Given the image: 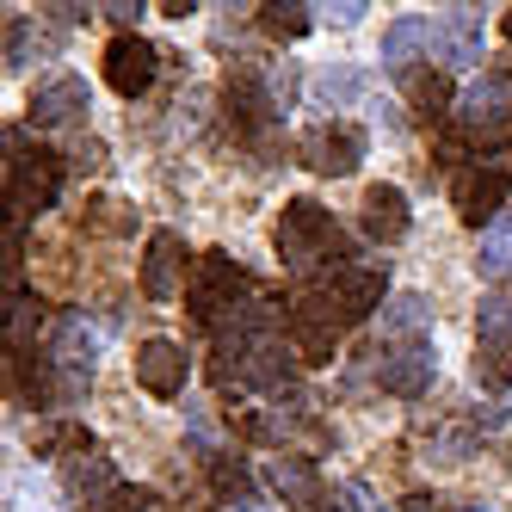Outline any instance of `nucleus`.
<instances>
[{
    "label": "nucleus",
    "mask_w": 512,
    "mask_h": 512,
    "mask_svg": "<svg viewBox=\"0 0 512 512\" xmlns=\"http://www.w3.org/2000/svg\"><path fill=\"white\" fill-rule=\"evenodd\" d=\"M426 327H432V309L426 297H395L383 309V340L401 352V346H426Z\"/></svg>",
    "instance_id": "obj_20"
},
{
    "label": "nucleus",
    "mask_w": 512,
    "mask_h": 512,
    "mask_svg": "<svg viewBox=\"0 0 512 512\" xmlns=\"http://www.w3.org/2000/svg\"><path fill=\"white\" fill-rule=\"evenodd\" d=\"M327 19H334V25H358L364 13H371V7H364V0H340V7H321Z\"/></svg>",
    "instance_id": "obj_32"
},
{
    "label": "nucleus",
    "mask_w": 512,
    "mask_h": 512,
    "mask_svg": "<svg viewBox=\"0 0 512 512\" xmlns=\"http://www.w3.org/2000/svg\"><path fill=\"white\" fill-rule=\"evenodd\" d=\"M99 512H155V488H118Z\"/></svg>",
    "instance_id": "obj_30"
},
{
    "label": "nucleus",
    "mask_w": 512,
    "mask_h": 512,
    "mask_svg": "<svg viewBox=\"0 0 512 512\" xmlns=\"http://www.w3.org/2000/svg\"><path fill=\"white\" fill-rule=\"evenodd\" d=\"M475 266L488 278H512V210L500 216L494 229H482V247H475Z\"/></svg>",
    "instance_id": "obj_23"
},
{
    "label": "nucleus",
    "mask_w": 512,
    "mask_h": 512,
    "mask_svg": "<svg viewBox=\"0 0 512 512\" xmlns=\"http://www.w3.org/2000/svg\"><path fill=\"white\" fill-rule=\"evenodd\" d=\"M290 346H297V358L309 364H327L340 346V315L334 303H327V290H309V297L290 309Z\"/></svg>",
    "instance_id": "obj_8"
},
{
    "label": "nucleus",
    "mask_w": 512,
    "mask_h": 512,
    "mask_svg": "<svg viewBox=\"0 0 512 512\" xmlns=\"http://www.w3.org/2000/svg\"><path fill=\"white\" fill-rule=\"evenodd\" d=\"M260 25L272 31V38H303V31L315 25V7H303V0H266Z\"/></svg>",
    "instance_id": "obj_25"
},
{
    "label": "nucleus",
    "mask_w": 512,
    "mask_h": 512,
    "mask_svg": "<svg viewBox=\"0 0 512 512\" xmlns=\"http://www.w3.org/2000/svg\"><path fill=\"white\" fill-rule=\"evenodd\" d=\"M377 383H383L389 395H401V401L426 395V389H432V346H401V352H389V358L377 364Z\"/></svg>",
    "instance_id": "obj_16"
},
{
    "label": "nucleus",
    "mask_w": 512,
    "mask_h": 512,
    "mask_svg": "<svg viewBox=\"0 0 512 512\" xmlns=\"http://www.w3.org/2000/svg\"><path fill=\"white\" fill-rule=\"evenodd\" d=\"M278 253L290 266H321V260H346V241L334 210H321L315 198H290L278 216Z\"/></svg>",
    "instance_id": "obj_2"
},
{
    "label": "nucleus",
    "mask_w": 512,
    "mask_h": 512,
    "mask_svg": "<svg viewBox=\"0 0 512 512\" xmlns=\"http://www.w3.org/2000/svg\"><path fill=\"white\" fill-rule=\"evenodd\" d=\"M87 112H93V99H87V81H81V75L44 81L38 93H31V105H25L31 130H68V124H81Z\"/></svg>",
    "instance_id": "obj_9"
},
{
    "label": "nucleus",
    "mask_w": 512,
    "mask_h": 512,
    "mask_svg": "<svg viewBox=\"0 0 512 512\" xmlns=\"http://www.w3.org/2000/svg\"><path fill=\"white\" fill-rule=\"evenodd\" d=\"M463 512H494V506H463Z\"/></svg>",
    "instance_id": "obj_36"
},
{
    "label": "nucleus",
    "mask_w": 512,
    "mask_h": 512,
    "mask_svg": "<svg viewBox=\"0 0 512 512\" xmlns=\"http://www.w3.org/2000/svg\"><path fill=\"white\" fill-rule=\"evenodd\" d=\"M105 19H112V25H136L142 19V7H130V0H105V7H99Z\"/></svg>",
    "instance_id": "obj_33"
},
{
    "label": "nucleus",
    "mask_w": 512,
    "mask_h": 512,
    "mask_svg": "<svg viewBox=\"0 0 512 512\" xmlns=\"http://www.w3.org/2000/svg\"><path fill=\"white\" fill-rule=\"evenodd\" d=\"M475 383L482 389H512V346H500V340L475 346Z\"/></svg>",
    "instance_id": "obj_27"
},
{
    "label": "nucleus",
    "mask_w": 512,
    "mask_h": 512,
    "mask_svg": "<svg viewBox=\"0 0 512 512\" xmlns=\"http://www.w3.org/2000/svg\"><path fill=\"white\" fill-rule=\"evenodd\" d=\"M7 210H19V216H38V210H50L56 198H62V155H50V149H31V142L13 130L7 136Z\"/></svg>",
    "instance_id": "obj_3"
},
{
    "label": "nucleus",
    "mask_w": 512,
    "mask_h": 512,
    "mask_svg": "<svg viewBox=\"0 0 512 512\" xmlns=\"http://www.w3.org/2000/svg\"><path fill=\"white\" fill-rule=\"evenodd\" d=\"M186 377H192L186 346H173V340H142L136 346V383L149 389V395H161V401L186 395Z\"/></svg>",
    "instance_id": "obj_11"
},
{
    "label": "nucleus",
    "mask_w": 512,
    "mask_h": 512,
    "mask_svg": "<svg viewBox=\"0 0 512 512\" xmlns=\"http://www.w3.org/2000/svg\"><path fill=\"white\" fill-rule=\"evenodd\" d=\"M346 500H352V512H377V506H371V494H364V488H358V482H352V488H346Z\"/></svg>",
    "instance_id": "obj_34"
},
{
    "label": "nucleus",
    "mask_w": 512,
    "mask_h": 512,
    "mask_svg": "<svg viewBox=\"0 0 512 512\" xmlns=\"http://www.w3.org/2000/svg\"><path fill=\"white\" fill-rule=\"evenodd\" d=\"M179 278H186V235H173V229H155L149 247H142V297L149 303H167Z\"/></svg>",
    "instance_id": "obj_12"
},
{
    "label": "nucleus",
    "mask_w": 512,
    "mask_h": 512,
    "mask_svg": "<svg viewBox=\"0 0 512 512\" xmlns=\"http://www.w3.org/2000/svg\"><path fill=\"white\" fill-rule=\"evenodd\" d=\"M62 482H68V494H75L87 512H99L105 500H112V494L124 488V482H118V469H112V457H75Z\"/></svg>",
    "instance_id": "obj_17"
},
{
    "label": "nucleus",
    "mask_w": 512,
    "mask_h": 512,
    "mask_svg": "<svg viewBox=\"0 0 512 512\" xmlns=\"http://www.w3.org/2000/svg\"><path fill=\"white\" fill-rule=\"evenodd\" d=\"M297 155H303V167H315V173H327V179H346V173L364 161V130H358L352 118H321V124L303 130Z\"/></svg>",
    "instance_id": "obj_5"
},
{
    "label": "nucleus",
    "mask_w": 512,
    "mask_h": 512,
    "mask_svg": "<svg viewBox=\"0 0 512 512\" xmlns=\"http://www.w3.org/2000/svg\"><path fill=\"white\" fill-rule=\"evenodd\" d=\"M38 327H44V303L25 297V290H13V309H7V346H13V358H25L31 346H38Z\"/></svg>",
    "instance_id": "obj_22"
},
{
    "label": "nucleus",
    "mask_w": 512,
    "mask_h": 512,
    "mask_svg": "<svg viewBox=\"0 0 512 512\" xmlns=\"http://www.w3.org/2000/svg\"><path fill=\"white\" fill-rule=\"evenodd\" d=\"M475 334H482V340H500V346H512V290H488V297H482Z\"/></svg>",
    "instance_id": "obj_26"
},
{
    "label": "nucleus",
    "mask_w": 512,
    "mask_h": 512,
    "mask_svg": "<svg viewBox=\"0 0 512 512\" xmlns=\"http://www.w3.org/2000/svg\"><path fill=\"white\" fill-rule=\"evenodd\" d=\"M93 229H105V235H124V229H130L124 204H118V198H99V204H93Z\"/></svg>",
    "instance_id": "obj_31"
},
{
    "label": "nucleus",
    "mask_w": 512,
    "mask_h": 512,
    "mask_svg": "<svg viewBox=\"0 0 512 512\" xmlns=\"http://www.w3.org/2000/svg\"><path fill=\"white\" fill-rule=\"evenodd\" d=\"M210 482H216V494H223V500H241L247 506V469L235 457H210Z\"/></svg>",
    "instance_id": "obj_28"
},
{
    "label": "nucleus",
    "mask_w": 512,
    "mask_h": 512,
    "mask_svg": "<svg viewBox=\"0 0 512 512\" xmlns=\"http://www.w3.org/2000/svg\"><path fill=\"white\" fill-rule=\"evenodd\" d=\"M408 99H414V112L426 124H438V118L451 112V81L438 75V68H414V75H408Z\"/></svg>",
    "instance_id": "obj_21"
},
{
    "label": "nucleus",
    "mask_w": 512,
    "mask_h": 512,
    "mask_svg": "<svg viewBox=\"0 0 512 512\" xmlns=\"http://www.w3.org/2000/svg\"><path fill=\"white\" fill-rule=\"evenodd\" d=\"M272 112H278V99H272V87H266L260 75H253V68L229 75V124H235L241 136L260 142V136L272 130Z\"/></svg>",
    "instance_id": "obj_13"
},
{
    "label": "nucleus",
    "mask_w": 512,
    "mask_h": 512,
    "mask_svg": "<svg viewBox=\"0 0 512 512\" xmlns=\"http://www.w3.org/2000/svg\"><path fill=\"white\" fill-rule=\"evenodd\" d=\"M272 488L284 494V506L321 512V475H315L309 457H278V463H272Z\"/></svg>",
    "instance_id": "obj_19"
},
{
    "label": "nucleus",
    "mask_w": 512,
    "mask_h": 512,
    "mask_svg": "<svg viewBox=\"0 0 512 512\" xmlns=\"http://www.w3.org/2000/svg\"><path fill=\"white\" fill-rule=\"evenodd\" d=\"M315 93H321L327 105H334V99H358V93H364V81L352 75V68H327V75L315 81Z\"/></svg>",
    "instance_id": "obj_29"
},
{
    "label": "nucleus",
    "mask_w": 512,
    "mask_h": 512,
    "mask_svg": "<svg viewBox=\"0 0 512 512\" xmlns=\"http://www.w3.org/2000/svg\"><path fill=\"white\" fill-rule=\"evenodd\" d=\"M62 451H68V463H75V457H93V432L75 426V420L44 426V432H38V457H62Z\"/></svg>",
    "instance_id": "obj_24"
},
{
    "label": "nucleus",
    "mask_w": 512,
    "mask_h": 512,
    "mask_svg": "<svg viewBox=\"0 0 512 512\" xmlns=\"http://www.w3.org/2000/svg\"><path fill=\"white\" fill-rule=\"evenodd\" d=\"M155 75H161V50H155L149 38H136V31H118V38L105 44V81H112L124 99L149 93Z\"/></svg>",
    "instance_id": "obj_7"
},
{
    "label": "nucleus",
    "mask_w": 512,
    "mask_h": 512,
    "mask_svg": "<svg viewBox=\"0 0 512 512\" xmlns=\"http://www.w3.org/2000/svg\"><path fill=\"white\" fill-rule=\"evenodd\" d=\"M432 44V25L420 13H401L389 31H383V68L389 75H414V56Z\"/></svg>",
    "instance_id": "obj_18"
},
{
    "label": "nucleus",
    "mask_w": 512,
    "mask_h": 512,
    "mask_svg": "<svg viewBox=\"0 0 512 512\" xmlns=\"http://www.w3.org/2000/svg\"><path fill=\"white\" fill-rule=\"evenodd\" d=\"M358 223H364V235L371 241H383V247H395L401 235H408V192L401 186H371L364 192V210H358Z\"/></svg>",
    "instance_id": "obj_15"
},
{
    "label": "nucleus",
    "mask_w": 512,
    "mask_h": 512,
    "mask_svg": "<svg viewBox=\"0 0 512 512\" xmlns=\"http://www.w3.org/2000/svg\"><path fill=\"white\" fill-rule=\"evenodd\" d=\"M457 130L469 149H512V75H482L457 93Z\"/></svg>",
    "instance_id": "obj_1"
},
{
    "label": "nucleus",
    "mask_w": 512,
    "mask_h": 512,
    "mask_svg": "<svg viewBox=\"0 0 512 512\" xmlns=\"http://www.w3.org/2000/svg\"><path fill=\"white\" fill-rule=\"evenodd\" d=\"M327 303H334L340 327L371 321L383 309V272H371V266H340L334 278H327Z\"/></svg>",
    "instance_id": "obj_10"
},
{
    "label": "nucleus",
    "mask_w": 512,
    "mask_h": 512,
    "mask_svg": "<svg viewBox=\"0 0 512 512\" xmlns=\"http://www.w3.org/2000/svg\"><path fill=\"white\" fill-rule=\"evenodd\" d=\"M506 192H512V173L500 167V161H482V167H463L457 179H451V204H457V216L469 229H494L500 223V204H506Z\"/></svg>",
    "instance_id": "obj_6"
},
{
    "label": "nucleus",
    "mask_w": 512,
    "mask_h": 512,
    "mask_svg": "<svg viewBox=\"0 0 512 512\" xmlns=\"http://www.w3.org/2000/svg\"><path fill=\"white\" fill-rule=\"evenodd\" d=\"M506 44H512V7H506Z\"/></svg>",
    "instance_id": "obj_35"
},
{
    "label": "nucleus",
    "mask_w": 512,
    "mask_h": 512,
    "mask_svg": "<svg viewBox=\"0 0 512 512\" xmlns=\"http://www.w3.org/2000/svg\"><path fill=\"white\" fill-rule=\"evenodd\" d=\"M247 290H253V278L229 260V253H204L198 272H192V284H186V309H192L204 327H223V315L247 309V303H241Z\"/></svg>",
    "instance_id": "obj_4"
},
{
    "label": "nucleus",
    "mask_w": 512,
    "mask_h": 512,
    "mask_svg": "<svg viewBox=\"0 0 512 512\" xmlns=\"http://www.w3.org/2000/svg\"><path fill=\"white\" fill-rule=\"evenodd\" d=\"M432 50L445 62H482V13L475 7H445L432 25Z\"/></svg>",
    "instance_id": "obj_14"
}]
</instances>
